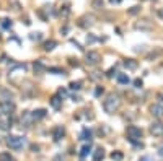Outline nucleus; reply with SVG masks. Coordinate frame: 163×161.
Instances as JSON below:
<instances>
[{
    "mask_svg": "<svg viewBox=\"0 0 163 161\" xmlns=\"http://www.w3.org/2000/svg\"><path fill=\"white\" fill-rule=\"evenodd\" d=\"M119 106H121V99H119L117 94L114 93H111L106 96V99L103 101V109H104V112H108V114H113V112H116Z\"/></svg>",
    "mask_w": 163,
    "mask_h": 161,
    "instance_id": "nucleus-1",
    "label": "nucleus"
},
{
    "mask_svg": "<svg viewBox=\"0 0 163 161\" xmlns=\"http://www.w3.org/2000/svg\"><path fill=\"white\" fill-rule=\"evenodd\" d=\"M26 140L23 137H20V135H8L7 137V145L10 146L12 150H23V146H25Z\"/></svg>",
    "mask_w": 163,
    "mask_h": 161,
    "instance_id": "nucleus-2",
    "label": "nucleus"
},
{
    "mask_svg": "<svg viewBox=\"0 0 163 161\" xmlns=\"http://www.w3.org/2000/svg\"><path fill=\"white\" fill-rule=\"evenodd\" d=\"M126 135H127V140L131 143H134V142H139L140 138H142V130L136 125H129L126 130Z\"/></svg>",
    "mask_w": 163,
    "mask_h": 161,
    "instance_id": "nucleus-3",
    "label": "nucleus"
},
{
    "mask_svg": "<svg viewBox=\"0 0 163 161\" xmlns=\"http://www.w3.org/2000/svg\"><path fill=\"white\" fill-rule=\"evenodd\" d=\"M15 112V102L13 101H0V114H5V116H8V114H13Z\"/></svg>",
    "mask_w": 163,
    "mask_h": 161,
    "instance_id": "nucleus-4",
    "label": "nucleus"
},
{
    "mask_svg": "<svg viewBox=\"0 0 163 161\" xmlns=\"http://www.w3.org/2000/svg\"><path fill=\"white\" fill-rule=\"evenodd\" d=\"M100 60H101V55L98 54L96 50H90V52H87V64L88 65H96Z\"/></svg>",
    "mask_w": 163,
    "mask_h": 161,
    "instance_id": "nucleus-5",
    "label": "nucleus"
},
{
    "mask_svg": "<svg viewBox=\"0 0 163 161\" xmlns=\"http://www.w3.org/2000/svg\"><path fill=\"white\" fill-rule=\"evenodd\" d=\"M64 137H65V129H64L62 125L54 127V130H52V138H54V142H59V140H62Z\"/></svg>",
    "mask_w": 163,
    "mask_h": 161,
    "instance_id": "nucleus-6",
    "label": "nucleus"
},
{
    "mask_svg": "<svg viewBox=\"0 0 163 161\" xmlns=\"http://www.w3.org/2000/svg\"><path fill=\"white\" fill-rule=\"evenodd\" d=\"M150 132L153 137H161L163 135V124L161 122H153L150 125Z\"/></svg>",
    "mask_w": 163,
    "mask_h": 161,
    "instance_id": "nucleus-7",
    "label": "nucleus"
},
{
    "mask_svg": "<svg viewBox=\"0 0 163 161\" xmlns=\"http://www.w3.org/2000/svg\"><path fill=\"white\" fill-rule=\"evenodd\" d=\"M150 112L153 114V117H157V119H163V104H152L150 106Z\"/></svg>",
    "mask_w": 163,
    "mask_h": 161,
    "instance_id": "nucleus-8",
    "label": "nucleus"
},
{
    "mask_svg": "<svg viewBox=\"0 0 163 161\" xmlns=\"http://www.w3.org/2000/svg\"><path fill=\"white\" fill-rule=\"evenodd\" d=\"M30 114H31V121H41V119H44V117H46L47 111H46V109H36V111H33Z\"/></svg>",
    "mask_w": 163,
    "mask_h": 161,
    "instance_id": "nucleus-9",
    "label": "nucleus"
},
{
    "mask_svg": "<svg viewBox=\"0 0 163 161\" xmlns=\"http://www.w3.org/2000/svg\"><path fill=\"white\" fill-rule=\"evenodd\" d=\"M116 80H117V83L119 85H129L131 83V78L127 73H117L116 75Z\"/></svg>",
    "mask_w": 163,
    "mask_h": 161,
    "instance_id": "nucleus-10",
    "label": "nucleus"
},
{
    "mask_svg": "<svg viewBox=\"0 0 163 161\" xmlns=\"http://www.w3.org/2000/svg\"><path fill=\"white\" fill-rule=\"evenodd\" d=\"M91 138H93V132H91L90 129H83L82 134H80V140H83V142H91Z\"/></svg>",
    "mask_w": 163,
    "mask_h": 161,
    "instance_id": "nucleus-11",
    "label": "nucleus"
},
{
    "mask_svg": "<svg viewBox=\"0 0 163 161\" xmlns=\"http://www.w3.org/2000/svg\"><path fill=\"white\" fill-rule=\"evenodd\" d=\"M49 102H51V106H52L54 109H57V111H59V109L62 107V98L59 96V94H55V96H52Z\"/></svg>",
    "mask_w": 163,
    "mask_h": 161,
    "instance_id": "nucleus-12",
    "label": "nucleus"
},
{
    "mask_svg": "<svg viewBox=\"0 0 163 161\" xmlns=\"http://www.w3.org/2000/svg\"><path fill=\"white\" fill-rule=\"evenodd\" d=\"M103 159H104V150L100 146L93 151V161H103Z\"/></svg>",
    "mask_w": 163,
    "mask_h": 161,
    "instance_id": "nucleus-13",
    "label": "nucleus"
},
{
    "mask_svg": "<svg viewBox=\"0 0 163 161\" xmlns=\"http://www.w3.org/2000/svg\"><path fill=\"white\" fill-rule=\"evenodd\" d=\"M90 153H91V143L88 142L87 145L82 146V150H80V158H87Z\"/></svg>",
    "mask_w": 163,
    "mask_h": 161,
    "instance_id": "nucleus-14",
    "label": "nucleus"
},
{
    "mask_svg": "<svg viewBox=\"0 0 163 161\" xmlns=\"http://www.w3.org/2000/svg\"><path fill=\"white\" fill-rule=\"evenodd\" d=\"M124 65H126V69H129V70H136L139 67V64L134 60V59H126L124 60Z\"/></svg>",
    "mask_w": 163,
    "mask_h": 161,
    "instance_id": "nucleus-15",
    "label": "nucleus"
},
{
    "mask_svg": "<svg viewBox=\"0 0 163 161\" xmlns=\"http://www.w3.org/2000/svg\"><path fill=\"white\" fill-rule=\"evenodd\" d=\"M55 46H57V41H54V39H51V41H47V42H44V50H52Z\"/></svg>",
    "mask_w": 163,
    "mask_h": 161,
    "instance_id": "nucleus-16",
    "label": "nucleus"
},
{
    "mask_svg": "<svg viewBox=\"0 0 163 161\" xmlns=\"http://www.w3.org/2000/svg\"><path fill=\"white\" fill-rule=\"evenodd\" d=\"M122 158H124V155L121 151H113L111 153V159H114V161H121Z\"/></svg>",
    "mask_w": 163,
    "mask_h": 161,
    "instance_id": "nucleus-17",
    "label": "nucleus"
},
{
    "mask_svg": "<svg viewBox=\"0 0 163 161\" xmlns=\"http://www.w3.org/2000/svg\"><path fill=\"white\" fill-rule=\"evenodd\" d=\"M69 88H70L72 91H79L80 88H82V82H72V83L69 85Z\"/></svg>",
    "mask_w": 163,
    "mask_h": 161,
    "instance_id": "nucleus-18",
    "label": "nucleus"
},
{
    "mask_svg": "<svg viewBox=\"0 0 163 161\" xmlns=\"http://www.w3.org/2000/svg\"><path fill=\"white\" fill-rule=\"evenodd\" d=\"M49 72L55 73V75H64V73H65V72H64L62 69H59V67H51V69H49Z\"/></svg>",
    "mask_w": 163,
    "mask_h": 161,
    "instance_id": "nucleus-19",
    "label": "nucleus"
},
{
    "mask_svg": "<svg viewBox=\"0 0 163 161\" xmlns=\"http://www.w3.org/2000/svg\"><path fill=\"white\" fill-rule=\"evenodd\" d=\"M2 28H5V29H10L12 28V21L10 20H2Z\"/></svg>",
    "mask_w": 163,
    "mask_h": 161,
    "instance_id": "nucleus-20",
    "label": "nucleus"
},
{
    "mask_svg": "<svg viewBox=\"0 0 163 161\" xmlns=\"http://www.w3.org/2000/svg\"><path fill=\"white\" fill-rule=\"evenodd\" d=\"M0 161H13V158L8 153H3V155H0Z\"/></svg>",
    "mask_w": 163,
    "mask_h": 161,
    "instance_id": "nucleus-21",
    "label": "nucleus"
},
{
    "mask_svg": "<svg viewBox=\"0 0 163 161\" xmlns=\"http://www.w3.org/2000/svg\"><path fill=\"white\" fill-rule=\"evenodd\" d=\"M34 70H36V72H42L46 69H44V65H42L41 62H36V64H34Z\"/></svg>",
    "mask_w": 163,
    "mask_h": 161,
    "instance_id": "nucleus-22",
    "label": "nucleus"
},
{
    "mask_svg": "<svg viewBox=\"0 0 163 161\" xmlns=\"http://www.w3.org/2000/svg\"><path fill=\"white\" fill-rule=\"evenodd\" d=\"M57 94H59V96H60L62 99H65V98H67V94H69V93H67V90H62V88H60V90L57 91Z\"/></svg>",
    "mask_w": 163,
    "mask_h": 161,
    "instance_id": "nucleus-23",
    "label": "nucleus"
},
{
    "mask_svg": "<svg viewBox=\"0 0 163 161\" xmlns=\"http://www.w3.org/2000/svg\"><path fill=\"white\" fill-rule=\"evenodd\" d=\"M114 75H116V69H114V67L109 69V70H108V73H106V77H108V78H113Z\"/></svg>",
    "mask_w": 163,
    "mask_h": 161,
    "instance_id": "nucleus-24",
    "label": "nucleus"
},
{
    "mask_svg": "<svg viewBox=\"0 0 163 161\" xmlns=\"http://www.w3.org/2000/svg\"><path fill=\"white\" fill-rule=\"evenodd\" d=\"M142 80H140V78H136V80H134V86H136V88H142Z\"/></svg>",
    "mask_w": 163,
    "mask_h": 161,
    "instance_id": "nucleus-25",
    "label": "nucleus"
},
{
    "mask_svg": "<svg viewBox=\"0 0 163 161\" xmlns=\"http://www.w3.org/2000/svg\"><path fill=\"white\" fill-rule=\"evenodd\" d=\"M62 8H64V10H60V15H62V17H67V15L70 13L69 7H62Z\"/></svg>",
    "mask_w": 163,
    "mask_h": 161,
    "instance_id": "nucleus-26",
    "label": "nucleus"
},
{
    "mask_svg": "<svg viewBox=\"0 0 163 161\" xmlns=\"http://www.w3.org/2000/svg\"><path fill=\"white\" fill-rule=\"evenodd\" d=\"M139 10H140V7H132V8L129 10V13L131 15H136V13H139Z\"/></svg>",
    "mask_w": 163,
    "mask_h": 161,
    "instance_id": "nucleus-27",
    "label": "nucleus"
},
{
    "mask_svg": "<svg viewBox=\"0 0 163 161\" xmlns=\"http://www.w3.org/2000/svg\"><path fill=\"white\" fill-rule=\"evenodd\" d=\"M100 94H103V88H101V86H98L96 90H95V96H100Z\"/></svg>",
    "mask_w": 163,
    "mask_h": 161,
    "instance_id": "nucleus-28",
    "label": "nucleus"
},
{
    "mask_svg": "<svg viewBox=\"0 0 163 161\" xmlns=\"http://www.w3.org/2000/svg\"><path fill=\"white\" fill-rule=\"evenodd\" d=\"M31 39H36V41L41 39V33H33V34H31Z\"/></svg>",
    "mask_w": 163,
    "mask_h": 161,
    "instance_id": "nucleus-29",
    "label": "nucleus"
},
{
    "mask_svg": "<svg viewBox=\"0 0 163 161\" xmlns=\"http://www.w3.org/2000/svg\"><path fill=\"white\" fill-rule=\"evenodd\" d=\"M52 161H64V158H62V155H55L52 158Z\"/></svg>",
    "mask_w": 163,
    "mask_h": 161,
    "instance_id": "nucleus-30",
    "label": "nucleus"
},
{
    "mask_svg": "<svg viewBox=\"0 0 163 161\" xmlns=\"http://www.w3.org/2000/svg\"><path fill=\"white\" fill-rule=\"evenodd\" d=\"M87 41H88V42L91 44V42H95L96 39H95V38H93V36H91V34H90V36H88V38H87Z\"/></svg>",
    "mask_w": 163,
    "mask_h": 161,
    "instance_id": "nucleus-31",
    "label": "nucleus"
},
{
    "mask_svg": "<svg viewBox=\"0 0 163 161\" xmlns=\"http://www.w3.org/2000/svg\"><path fill=\"white\" fill-rule=\"evenodd\" d=\"M139 161H152L150 158H148V156H142V158H140Z\"/></svg>",
    "mask_w": 163,
    "mask_h": 161,
    "instance_id": "nucleus-32",
    "label": "nucleus"
},
{
    "mask_svg": "<svg viewBox=\"0 0 163 161\" xmlns=\"http://www.w3.org/2000/svg\"><path fill=\"white\" fill-rule=\"evenodd\" d=\"M158 155H160V156H163V146H161V148L158 150Z\"/></svg>",
    "mask_w": 163,
    "mask_h": 161,
    "instance_id": "nucleus-33",
    "label": "nucleus"
},
{
    "mask_svg": "<svg viewBox=\"0 0 163 161\" xmlns=\"http://www.w3.org/2000/svg\"><path fill=\"white\" fill-rule=\"evenodd\" d=\"M109 2H111V3H119L121 0H109Z\"/></svg>",
    "mask_w": 163,
    "mask_h": 161,
    "instance_id": "nucleus-34",
    "label": "nucleus"
},
{
    "mask_svg": "<svg viewBox=\"0 0 163 161\" xmlns=\"http://www.w3.org/2000/svg\"><path fill=\"white\" fill-rule=\"evenodd\" d=\"M158 15H160V17L163 18V10H160V13H158Z\"/></svg>",
    "mask_w": 163,
    "mask_h": 161,
    "instance_id": "nucleus-35",
    "label": "nucleus"
},
{
    "mask_svg": "<svg viewBox=\"0 0 163 161\" xmlns=\"http://www.w3.org/2000/svg\"><path fill=\"white\" fill-rule=\"evenodd\" d=\"M160 98H161V99H163V94H161V96H160Z\"/></svg>",
    "mask_w": 163,
    "mask_h": 161,
    "instance_id": "nucleus-36",
    "label": "nucleus"
}]
</instances>
